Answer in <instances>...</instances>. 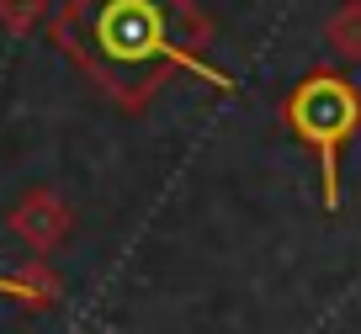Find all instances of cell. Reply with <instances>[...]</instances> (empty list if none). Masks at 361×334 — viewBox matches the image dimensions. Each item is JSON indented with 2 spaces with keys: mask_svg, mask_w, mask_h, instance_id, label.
Returning <instances> with one entry per match:
<instances>
[{
  "mask_svg": "<svg viewBox=\"0 0 361 334\" xmlns=\"http://www.w3.org/2000/svg\"><path fill=\"white\" fill-rule=\"evenodd\" d=\"M186 37L192 16L180 0H75L64 16L69 54L85 58L90 75L106 80V90H117L123 101L149 96L165 64H186L202 80L224 85L207 64H197Z\"/></svg>",
  "mask_w": 361,
  "mask_h": 334,
  "instance_id": "cell-1",
  "label": "cell"
},
{
  "mask_svg": "<svg viewBox=\"0 0 361 334\" xmlns=\"http://www.w3.org/2000/svg\"><path fill=\"white\" fill-rule=\"evenodd\" d=\"M287 123H293V133L303 138V144L319 149L324 207H335V202H340L335 149H340V138H345L350 128L361 123V101H356V90H350L340 75H314V80H303V85L293 90V101H287Z\"/></svg>",
  "mask_w": 361,
  "mask_h": 334,
  "instance_id": "cell-2",
  "label": "cell"
}]
</instances>
